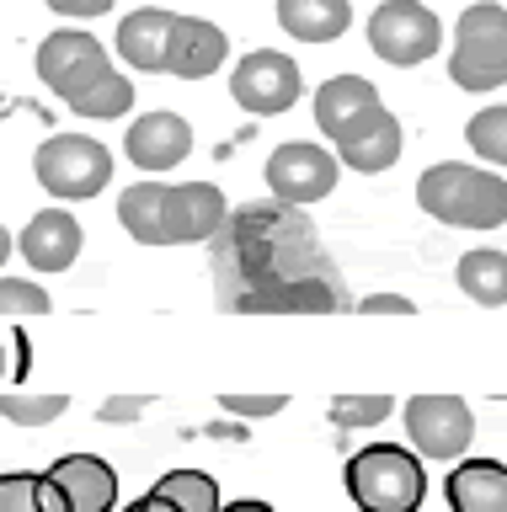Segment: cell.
<instances>
[{"label":"cell","mask_w":507,"mask_h":512,"mask_svg":"<svg viewBox=\"0 0 507 512\" xmlns=\"http://www.w3.org/2000/svg\"><path fill=\"white\" fill-rule=\"evenodd\" d=\"M417 203L454 230H497L507 224V176L475 171L465 160H438L417 176Z\"/></svg>","instance_id":"cell-1"},{"label":"cell","mask_w":507,"mask_h":512,"mask_svg":"<svg viewBox=\"0 0 507 512\" xmlns=\"http://www.w3.org/2000/svg\"><path fill=\"white\" fill-rule=\"evenodd\" d=\"M342 486L358 512H422L427 502V470L411 448L369 443L347 459Z\"/></svg>","instance_id":"cell-2"},{"label":"cell","mask_w":507,"mask_h":512,"mask_svg":"<svg viewBox=\"0 0 507 512\" xmlns=\"http://www.w3.org/2000/svg\"><path fill=\"white\" fill-rule=\"evenodd\" d=\"M449 80L459 91H497L507 86V6L481 0L454 22Z\"/></svg>","instance_id":"cell-3"},{"label":"cell","mask_w":507,"mask_h":512,"mask_svg":"<svg viewBox=\"0 0 507 512\" xmlns=\"http://www.w3.org/2000/svg\"><path fill=\"white\" fill-rule=\"evenodd\" d=\"M33 176L59 203H81V198H97V192L113 182V155H107V144L91 139V134H54V139L38 144Z\"/></svg>","instance_id":"cell-4"},{"label":"cell","mask_w":507,"mask_h":512,"mask_svg":"<svg viewBox=\"0 0 507 512\" xmlns=\"http://www.w3.org/2000/svg\"><path fill=\"white\" fill-rule=\"evenodd\" d=\"M401 416H406V443H411L417 459L454 464V459L470 454L475 411L459 395H411L401 406Z\"/></svg>","instance_id":"cell-5"},{"label":"cell","mask_w":507,"mask_h":512,"mask_svg":"<svg viewBox=\"0 0 507 512\" xmlns=\"http://www.w3.org/2000/svg\"><path fill=\"white\" fill-rule=\"evenodd\" d=\"M369 48L395 70H411L443 48V22L422 0H379L369 16Z\"/></svg>","instance_id":"cell-6"},{"label":"cell","mask_w":507,"mask_h":512,"mask_svg":"<svg viewBox=\"0 0 507 512\" xmlns=\"http://www.w3.org/2000/svg\"><path fill=\"white\" fill-rule=\"evenodd\" d=\"M267 187H273L278 203L289 208H310L331 198V187H337V171L342 160L326 150V144H310V139H294V144H278L273 155H267Z\"/></svg>","instance_id":"cell-7"},{"label":"cell","mask_w":507,"mask_h":512,"mask_svg":"<svg viewBox=\"0 0 507 512\" xmlns=\"http://www.w3.org/2000/svg\"><path fill=\"white\" fill-rule=\"evenodd\" d=\"M230 96L251 118H278V112H289L299 102V64L289 54H278V48H257V54L235 64Z\"/></svg>","instance_id":"cell-8"},{"label":"cell","mask_w":507,"mask_h":512,"mask_svg":"<svg viewBox=\"0 0 507 512\" xmlns=\"http://www.w3.org/2000/svg\"><path fill=\"white\" fill-rule=\"evenodd\" d=\"M54 96L65 102L70 112H81V118H97V123H113V118H129L134 107V86L113 70V59L91 54L86 64H75V70L54 86Z\"/></svg>","instance_id":"cell-9"},{"label":"cell","mask_w":507,"mask_h":512,"mask_svg":"<svg viewBox=\"0 0 507 512\" xmlns=\"http://www.w3.org/2000/svg\"><path fill=\"white\" fill-rule=\"evenodd\" d=\"M225 192L214 182H177L166 187V208H161V246H198L225 230Z\"/></svg>","instance_id":"cell-10"},{"label":"cell","mask_w":507,"mask_h":512,"mask_svg":"<svg viewBox=\"0 0 507 512\" xmlns=\"http://www.w3.org/2000/svg\"><path fill=\"white\" fill-rule=\"evenodd\" d=\"M337 155L347 171H363V176H379V171H390L395 160H401V118L379 102V107H369V112H358L353 123L342 128L337 139Z\"/></svg>","instance_id":"cell-11"},{"label":"cell","mask_w":507,"mask_h":512,"mask_svg":"<svg viewBox=\"0 0 507 512\" xmlns=\"http://www.w3.org/2000/svg\"><path fill=\"white\" fill-rule=\"evenodd\" d=\"M81 246H86V235H81V219H75L70 208H43V214H33L27 230L17 235V256L33 272H70Z\"/></svg>","instance_id":"cell-12"},{"label":"cell","mask_w":507,"mask_h":512,"mask_svg":"<svg viewBox=\"0 0 507 512\" xmlns=\"http://www.w3.org/2000/svg\"><path fill=\"white\" fill-rule=\"evenodd\" d=\"M123 155L139 171H171L193 155V128L177 112H145V118H134L123 128Z\"/></svg>","instance_id":"cell-13"},{"label":"cell","mask_w":507,"mask_h":512,"mask_svg":"<svg viewBox=\"0 0 507 512\" xmlns=\"http://www.w3.org/2000/svg\"><path fill=\"white\" fill-rule=\"evenodd\" d=\"M43 475L65 491L70 512H113L118 507V470L102 454H59Z\"/></svg>","instance_id":"cell-14"},{"label":"cell","mask_w":507,"mask_h":512,"mask_svg":"<svg viewBox=\"0 0 507 512\" xmlns=\"http://www.w3.org/2000/svg\"><path fill=\"white\" fill-rule=\"evenodd\" d=\"M230 54V38L203 16H177L171 22V48H166V70L182 80H209Z\"/></svg>","instance_id":"cell-15"},{"label":"cell","mask_w":507,"mask_h":512,"mask_svg":"<svg viewBox=\"0 0 507 512\" xmlns=\"http://www.w3.org/2000/svg\"><path fill=\"white\" fill-rule=\"evenodd\" d=\"M171 22L177 16L161 6H139L118 22V59L139 75H166V48H171Z\"/></svg>","instance_id":"cell-16"},{"label":"cell","mask_w":507,"mask_h":512,"mask_svg":"<svg viewBox=\"0 0 507 512\" xmlns=\"http://www.w3.org/2000/svg\"><path fill=\"white\" fill-rule=\"evenodd\" d=\"M454 512H507V464L502 459H454L449 480H443Z\"/></svg>","instance_id":"cell-17"},{"label":"cell","mask_w":507,"mask_h":512,"mask_svg":"<svg viewBox=\"0 0 507 512\" xmlns=\"http://www.w3.org/2000/svg\"><path fill=\"white\" fill-rule=\"evenodd\" d=\"M278 27L294 43H337L353 27L347 0H278Z\"/></svg>","instance_id":"cell-18"},{"label":"cell","mask_w":507,"mask_h":512,"mask_svg":"<svg viewBox=\"0 0 507 512\" xmlns=\"http://www.w3.org/2000/svg\"><path fill=\"white\" fill-rule=\"evenodd\" d=\"M369 107H379V91L369 86V80L363 75H331L326 86L315 91V128H321L326 139H337L342 128Z\"/></svg>","instance_id":"cell-19"},{"label":"cell","mask_w":507,"mask_h":512,"mask_svg":"<svg viewBox=\"0 0 507 512\" xmlns=\"http://www.w3.org/2000/svg\"><path fill=\"white\" fill-rule=\"evenodd\" d=\"M454 283L465 288V299L486 304V310H497V304H507V251L486 246V251H470V256H459V267H454Z\"/></svg>","instance_id":"cell-20"},{"label":"cell","mask_w":507,"mask_h":512,"mask_svg":"<svg viewBox=\"0 0 507 512\" xmlns=\"http://www.w3.org/2000/svg\"><path fill=\"white\" fill-rule=\"evenodd\" d=\"M161 208H166V182H134L118 192V224L139 246H161Z\"/></svg>","instance_id":"cell-21"},{"label":"cell","mask_w":507,"mask_h":512,"mask_svg":"<svg viewBox=\"0 0 507 512\" xmlns=\"http://www.w3.org/2000/svg\"><path fill=\"white\" fill-rule=\"evenodd\" d=\"M91 54H102V43L91 38L86 27H59V32H49V38L38 43V75H43V86H59L75 64H86Z\"/></svg>","instance_id":"cell-22"},{"label":"cell","mask_w":507,"mask_h":512,"mask_svg":"<svg viewBox=\"0 0 507 512\" xmlns=\"http://www.w3.org/2000/svg\"><path fill=\"white\" fill-rule=\"evenodd\" d=\"M150 491L166 496V502H177L182 512H219V486H214V475H203V470H166Z\"/></svg>","instance_id":"cell-23"},{"label":"cell","mask_w":507,"mask_h":512,"mask_svg":"<svg viewBox=\"0 0 507 512\" xmlns=\"http://www.w3.org/2000/svg\"><path fill=\"white\" fill-rule=\"evenodd\" d=\"M70 411V395H22V390H6L0 395V416L11 427H49Z\"/></svg>","instance_id":"cell-24"},{"label":"cell","mask_w":507,"mask_h":512,"mask_svg":"<svg viewBox=\"0 0 507 512\" xmlns=\"http://www.w3.org/2000/svg\"><path fill=\"white\" fill-rule=\"evenodd\" d=\"M465 139L486 166H507V107H481L465 123Z\"/></svg>","instance_id":"cell-25"},{"label":"cell","mask_w":507,"mask_h":512,"mask_svg":"<svg viewBox=\"0 0 507 512\" xmlns=\"http://www.w3.org/2000/svg\"><path fill=\"white\" fill-rule=\"evenodd\" d=\"M395 411V400L390 395H337L326 406L331 416V427H342V432H363V427H379L385 416Z\"/></svg>","instance_id":"cell-26"},{"label":"cell","mask_w":507,"mask_h":512,"mask_svg":"<svg viewBox=\"0 0 507 512\" xmlns=\"http://www.w3.org/2000/svg\"><path fill=\"white\" fill-rule=\"evenodd\" d=\"M0 512H49L43 507V470H6L0 475Z\"/></svg>","instance_id":"cell-27"},{"label":"cell","mask_w":507,"mask_h":512,"mask_svg":"<svg viewBox=\"0 0 507 512\" xmlns=\"http://www.w3.org/2000/svg\"><path fill=\"white\" fill-rule=\"evenodd\" d=\"M54 299L33 278H0V315H49Z\"/></svg>","instance_id":"cell-28"},{"label":"cell","mask_w":507,"mask_h":512,"mask_svg":"<svg viewBox=\"0 0 507 512\" xmlns=\"http://www.w3.org/2000/svg\"><path fill=\"white\" fill-rule=\"evenodd\" d=\"M219 406H225L230 416H246V422H262V416H278L283 406H289V395H219Z\"/></svg>","instance_id":"cell-29"},{"label":"cell","mask_w":507,"mask_h":512,"mask_svg":"<svg viewBox=\"0 0 507 512\" xmlns=\"http://www.w3.org/2000/svg\"><path fill=\"white\" fill-rule=\"evenodd\" d=\"M150 411V400L145 395H113V400H102V422H139V416Z\"/></svg>","instance_id":"cell-30"},{"label":"cell","mask_w":507,"mask_h":512,"mask_svg":"<svg viewBox=\"0 0 507 512\" xmlns=\"http://www.w3.org/2000/svg\"><path fill=\"white\" fill-rule=\"evenodd\" d=\"M358 310L363 315H417V304L401 294H369V299H358Z\"/></svg>","instance_id":"cell-31"},{"label":"cell","mask_w":507,"mask_h":512,"mask_svg":"<svg viewBox=\"0 0 507 512\" xmlns=\"http://www.w3.org/2000/svg\"><path fill=\"white\" fill-rule=\"evenodd\" d=\"M49 11L70 16V22H91V16H107V11H113V0H54Z\"/></svg>","instance_id":"cell-32"},{"label":"cell","mask_w":507,"mask_h":512,"mask_svg":"<svg viewBox=\"0 0 507 512\" xmlns=\"http://www.w3.org/2000/svg\"><path fill=\"white\" fill-rule=\"evenodd\" d=\"M134 507H139V512H182L177 502H166V496H155V491H145V496H139Z\"/></svg>","instance_id":"cell-33"},{"label":"cell","mask_w":507,"mask_h":512,"mask_svg":"<svg viewBox=\"0 0 507 512\" xmlns=\"http://www.w3.org/2000/svg\"><path fill=\"white\" fill-rule=\"evenodd\" d=\"M219 512H273V507H267V502H251V496H246V502H219Z\"/></svg>","instance_id":"cell-34"},{"label":"cell","mask_w":507,"mask_h":512,"mask_svg":"<svg viewBox=\"0 0 507 512\" xmlns=\"http://www.w3.org/2000/svg\"><path fill=\"white\" fill-rule=\"evenodd\" d=\"M11 251H17V240H11V235H6V224H0V267L11 262Z\"/></svg>","instance_id":"cell-35"},{"label":"cell","mask_w":507,"mask_h":512,"mask_svg":"<svg viewBox=\"0 0 507 512\" xmlns=\"http://www.w3.org/2000/svg\"><path fill=\"white\" fill-rule=\"evenodd\" d=\"M123 512H139V507H134V502H129V507H123Z\"/></svg>","instance_id":"cell-36"},{"label":"cell","mask_w":507,"mask_h":512,"mask_svg":"<svg viewBox=\"0 0 507 512\" xmlns=\"http://www.w3.org/2000/svg\"><path fill=\"white\" fill-rule=\"evenodd\" d=\"M43 6H54V0H43Z\"/></svg>","instance_id":"cell-37"}]
</instances>
